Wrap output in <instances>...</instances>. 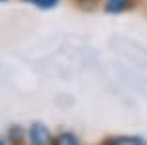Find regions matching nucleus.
I'll return each mask as SVG.
<instances>
[{"label":"nucleus","mask_w":147,"mask_h":145,"mask_svg":"<svg viewBox=\"0 0 147 145\" xmlns=\"http://www.w3.org/2000/svg\"><path fill=\"white\" fill-rule=\"evenodd\" d=\"M27 2H33L38 8H54L57 4V0H27Z\"/></svg>","instance_id":"obj_5"},{"label":"nucleus","mask_w":147,"mask_h":145,"mask_svg":"<svg viewBox=\"0 0 147 145\" xmlns=\"http://www.w3.org/2000/svg\"><path fill=\"white\" fill-rule=\"evenodd\" d=\"M109 145H143V141L138 140V138H132V136H122V138L111 140Z\"/></svg>","instance_id":"obj_3"},{"label":"nucleus","mask_w":147,"mask_h":145,"mask_svg":"<svg viewBox=\"0 0 147 145\" xmlns=\"http://www.w3.org/2000/svg\"><path fill=\"white\" fill-rule=\"evenodd\" d=\"M29 141H31V145H52L54 143L50 130L42 122H34L29 128Z\"/></svg>","instance_id":"obj_1"},{"label":"nucleus","mask_w":147,"mask_h":145,"mask_svg":"<svg viewBox=\"0 0 147 145\" xmlns=\"http://www.w3.org/2000/svg\"><path fill=\"white\" fill-rule=\"evenodd\" d=\"M54 145H80V143L76 141V138L73 134L65 132V134H59L57 138H55V140H54Z\"/></svg>","instance_id":"obj_4"},{"label":"nucleus","mask_w":147,"mask_h":145,"mask_svg":"<svg viewBox=\"0 0 147 145\" xmlns=\"http://www.w3.org/2000/svg\"><path fill=\"white\" fill-rule=\"evenodd\" d=\"M80 2H88V0H80Z\"/></svg>","instance_id":"obj_7"},{"label":"nucleus","mask_w":147,"mask_h":145,"mask_svg":"<svg viewBox=\"0 0 147 145\" xmlns=\"http://www.w3.org/2000/svg\"><path fill=\"white\" fill-rule=\"evenodd\" d=\"M132 0H107L105 2V11L107 13H120L126 8H130Z\"/></svg>","instance_id":"obj_2"},{"label":"nucleus","mask_w":147,"mask_h":145,"mask_svg":"<svg viewBox=\"0 0 147 145\" xmlns=\"http://www.w3.org/2000/svg\"><path fill=\"white\" fill-rule=\"evenodd\" d=\"M0 145H6V143H4V141H0Z\"/></svg>","instance_id":"obj_6"}]
</instances>
